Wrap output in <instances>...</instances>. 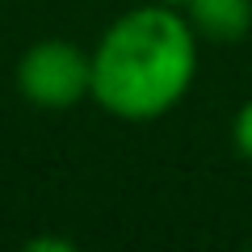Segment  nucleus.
Here are the masks:
<instances>
[{
	"label": "nucleus",
	"instance_id": "20e7f679",
	"mask_svg": "<svg viewBox=\"0 0 252 252\" xmlns=\"http://www.w3.org/2000/svg\"><path fill=\"white\" fill-rule=\"evenodd\" d=\"M231 139H235V152H240L244 160H252V101L240 105V114H235V122H231Z\"/></svg>",
	"mask_w": 252,
	"mask_h": 252
},
{
	"label": "nucleus",
	"instance_id": "f257e3e1",
	"mask_svg": "<svg viewBox=\"0 0 252 252\" xmlns=\"http://www.w3.org/2000/svg\"><path fill=\"white\" fill-rule=\"evenodd\" d=\"M198 80V30L172 4H139L93 46V101L118 122H156Z\"/></svg>",
	"mask_w": 252,
	"mask_h": 252
},
{
	"label": "nucleus",
	"instance_id": "39448f33",
	"mask_svg": "<svg viewBox=\"0 0 252 252\" xmlns=\"http://www.w3.org/2000/svg\"><path fill=\"white\" fill-rule=\"evenodd\" d=\"M156 4H172V9H185L189 0H156Z\"/></svg>",
	"mask_w": 252,
	"mask_h": 252
},
{
	"label": "nucleus",
	"instance_id": "7ed1b4c3",
	"mask_svg": "<svg viewBox=\"0 0 252 252\" xmlns=\"http://www.w3.org/2000/svg\"><path fill=\"white\" fill-rule=\"evenodd\" d=\"M181 13L210 42H240L252 30V0H189Z\"/></svg>",
	"mask_w": 252,
	"mask_h": 252
},
{
	"label": "nucleus",
	"instance_id": "f03ea898",
	"mask_svg": "<svg viewBox=\"0 0 252 252\" xmlns=\"http://www.w3.org/2000/svg\"><path fill=\"white\" fill-rule=\"evenodd\" d=\"M13 84L38 109H72L76 101L93 97V51L72 38H42L21 51Z\"/></svg>",
	"mask_w": 252,
	"mask_h": 252
}]
</instances>
